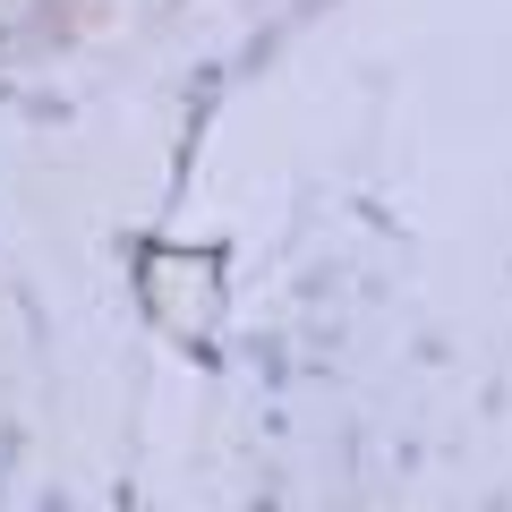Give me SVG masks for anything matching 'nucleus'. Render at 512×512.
Instances as JSON below:
<instances>
[]
</instances>
